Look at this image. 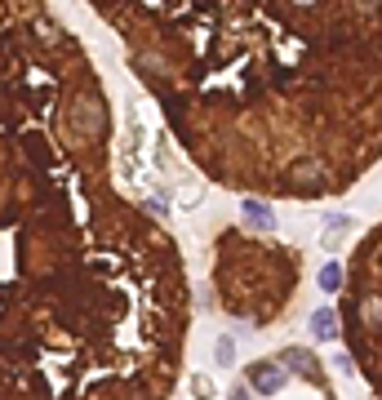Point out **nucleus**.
Returning a JSON list of instances; mask_svg holds the SVG:
<instances>
[{
  "label": "nucleus",
  "instance_id": "8",
  "mask_svg": "<svg viewBox=\"0 0 382 400\" xmlns=\"http://www.w3.org/2000/svg\"><path fill=\"white\" fill-rule=\"evenodd\" d=\"M196 396H201V400H209V396H213V387H209L205 378H196Z\"/></svg>",
  "mask_w": 382,
  "mask_h": 400
},
{
  "label": "nucleus",
  "instance_id": "9",
  "mask_svg": "<svg viewBox=\"0 0 382 400\" xmlns=\"http://www.w3.org/2000/svg\"><path fill=\"white\" fill-rule=\"evenodd\" d=\"M231 400H249V391H245V387H236V391H231Z\"/></svg>",
  "mask_w": 382,
  "mask_h": 400
},
{
  "label": "nucleus",
  "instance_id": "1",
  "mask_svg": "<svg viewBox=\"0 0 382 400\" xmlns=\"http://www.w3.org/2000/svg\"><path fill=\"white\" fill-rule=\"evenodd\" d=\"M285 187H293V191H325L329 187V165H320V160L293 165L289 178H285Z\"/></svg>",
  "mask_w": 382,
  "mask_h": 400
},
{
  "label": "nucleus",
  "instance_id": "3",
  "mask_svg": "<svg viewBox=\"0 0 382 400\" xmlns=\"http://www.w3.org/2000/svg\"><path fill=\"white\" fill-rule=\"evenodd\" d=\"M280 370H298V374H307V378H315V356L307 352V347H285L280 352Z\"/></svg>",
  "mask_w": 382,
  "mask_h": 400
},
{
  "label": "nucleus",
  "instance_id": "7",
  "mask_svg": "<svg viewBox=\"0 0 382 400\" xmlns=\"http://www.w3.org/2000/svg\"><path fill=\"white\" fill-rule=\"evenodd\" d=\"M213 356H218V365H231V360H236V347H231V338H223L218 347H213Z\"/></svg>",
  "mask_w": 382,
  "mask_h": 400
},
{
  "label": "nucleus",
  "instance_id": "5",
  "mask_svg": "<svg viewBox=\"0 0 382 400\" xmlns=\"http://www.w3.org/2000/svg\"><path fill=\"white\" fill-rule=\"evenodd\" d=\"M245 213H249V218H254L258 227H267V231L276 227V218H271V209L262 205V200H245Z\"/></svg>",
  "mask_w": 382,
  "mask_h": 400
},
{
  "label": "nucleus",
  "instance_id": "2",
  "mask_svg": "<svg viewBox=\"0 0 382 400\" xmlns=\"http://www.w3.org/2000/svg\"><path fill=\"white\" fill-rule=\"evenodd\" d=\"M249 387L262 391V396H276L280 387H285V370H280L276 360H258V365H249Z\"/></svg>",
  "mask_w": 382,
  "mask_h": 400
},
{
  "label": "nucleus",
  "instance_id": "6",
  "mask_svg": "<svg viewBox=\"0 0 382 400\" xmlns=\"http://www.w3.org/2000/svg\"><path fill=\"white\" fill-rule=\"evenodd\" d=\"M320 289H329V294L342 289V267H334V262L325 267V272H320Z\"/></svg>",
  "mask_w": 382,
  "mask_h": 400
},
{
  "label": "nucleus",
  "instance_id": "4",
  "mask_svg": "<svg viewBox=\"0 0 382 400\" xmlns=\"http://www.w3.org/2000/svg\"><path fill=\"white\" fill-rule=\"evenodd\" d=\"M311 333H315V338H334V333H338V321H334V311H329V307H320V311H315L311 316Z\"/></svg>",
  "mask_w": 382,
  "mask_h": 400
}]
</instances>
